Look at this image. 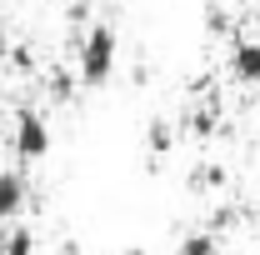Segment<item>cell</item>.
Listing matches in <instances>:
<instances>
[{"label": "cell", "mask_w": 260, "mask_h": 255, "mask_svg": "<svg viewBox=\"0 0 260 255\" xmlns=\"http://www.w3.org/2000/svg\"><path fill=\"white\" fill-rule=\"evenodd\" d=\"M0 255H35V230L30 225H10L5 240H0Z\"/></svg>", "instance_id": "5b68a950"}, {"label": "cell", "mask_w": 260, "mask_h": 255, "mask_svg": "<svg viewBox=\"0 0 260 255\" xmlns=\"http://www.w3.org/2000/svg\"><path fill=\"white\" fill-rule=\"evenodd\" d=\"M10 145H15V155L25 160V165L45 160V155H50V125H45V115L25 105V110L15 115V135H10Z\"/></svg>", "instance_id": "7a4b0ae2"}, {"label": "cell", "mask_w": 260, "mask_h": 255, "mask_svg": "<svg viewBox=\"0 0 260 255\" xmlns=\"http://www.w3.org/2000/svg\"><path fill=\"white\" fill-rule=\"evenodd\" d=\"M175 255H215V235H210V230H190Z\"/></svg>", "instance_id": "8992f818"}, {"label": "cell", "mask_w": 260, "mask_h": 255, "mask_svg": "<svg viewBox=\"0 0 260 255\" xmlns=\"http://www.w3.org/2000/svg\"><path fill=\"white\" fill-rule=\"evenodd\" d=\"M145 140H150V150H155V155H165V150H170V140H175V135H170V125H165V120H155V125L145 130Z\"/></svg>", "instance_id": "52a82bcc"}, {"label": "cell", "mask_w": 260, "mask_h": 255, "mask_svg": "<svg viewBox=\"0 0 260 255\" xmlns=\"http://www.w3.org/2000/svg\"><path fill=\"white\" fill-rule=\"evenodd\" d=\"M205 25H210V30L220 35V30H225V25H230V15H225V10H220V5H205Z\"/></svg>", "instance_id": "9c48e42d"}, {"label": "cell", "mask_w": 260, "mask_h": 255, "mask_svg": "<svg viewBox=\"0 0 260 255\" xmlns=\"http://www.w3.org/2000/svg\"><path fill=\"white\" fill-rule=\"evenodd\" d=\"M190 130H195V135H210V130H215V110H195V115H190Z\"/></svg>", "instance_id": "ba28073f"}, {"label": "cell", "mask_w": 260, "mask_h": 255, "mask_svg": "<svg viewBox=\"0 0 260 255\" xmlns=\"http://www.w3.org/2000/svg\"><path fill=\"white\" fill-rule=\"evenodd\" d=\"M20 205H25V180L15 170H0V240H5L10 220L20 215Z\"/></svg>", "instance_id": "3957f363"}, {"label": "cell", "mask_w": 260, "mask_h": 255, "mask_svg": "<svg viewBox=\"0 0 260 255\" xmlns=\"http://www.w3.org/2000/svg\"><path fill=\"white\" fill-rule=\"evenodd\" d=\"M225 5H250V0H225Z\"/></svg>", "instance_id": "30bf717a"}, {"label": "cell", "mask_w": 260, "mask_h": 255, "mask_svg": "<svg viewBox=\"0 0 260 255\" xmlns=\"http://www.w3.org/2000/svg\"><path fill=\"white\" fill-rule=\"evenodd\" d=\"M115 60H120V35H115L110 20H95L90 30L80 35V55H75V65H80V85L100 90V85L115 75Z\"/></svg>", "instance_id": "6da1fadb"}, {"label": "cell", "mask_w": 260, "mask_h": 255, "mask_svg": "<svg viewBox=\"0 0 260 255\" xmlns=\"http://www.w3.org/2000/svg\"><path fill=\"white\" fill-rule=\"evenodd\" d=\"M230 75L240 85H260V40H235L230 50Z\"/></svg>", "instance_id": "277c9868"}]
</instances>
